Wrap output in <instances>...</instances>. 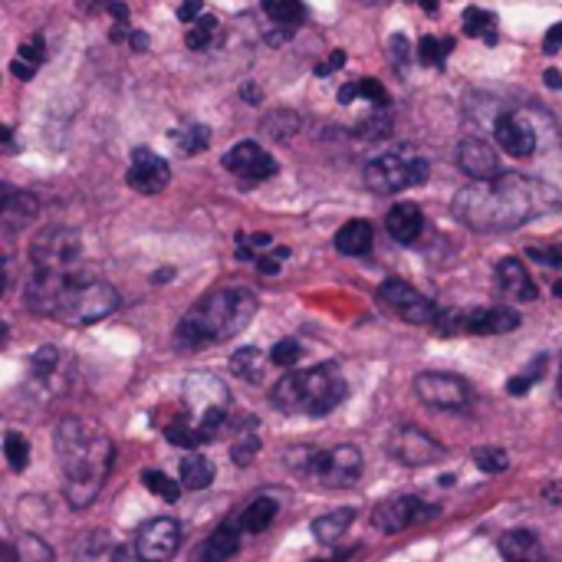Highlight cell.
Returning a JSON list of instances; mask_svg holds the SVG:
<instances>
[{"label":"cell","instance_id":"obj_1","mask_svg":"<svg viewBox=\"0 0 562 562\" xmlns=\"http://www.w3.org/2000/svg\"><path fill=\"white\" fill-rule=\"evenodd\" d=\"M557 207H562L560 191L527 175H497L491 181H474L454 198L458 221L474 231H514Z\"/></svg>","mask_w":562,"mask_h":562},{"label":"cell","instance_id":"obj_2","mask_svg":"<svg viewBox=\"0 0 562 562\" xmlns=\"http://www.w3.org/2000/svg\"><path fill=\"white\" fill-rule=\"evenodd\" d=\"M23 303L36 316H49V319L72 323V326H89L119 310V293L95 277L33 270Z\"/></svg>","mask_w":562,"mask_h":562},{"label":"cell","instance_id":"obj_3","mask_svg":"<svg viewBox=\"0 0 562 562\" xmlns=\"http://www.w3.org/2000/svg\"><path fill=\"white\" fill-rule=\"evenodd\" d=\"M53 448L66 477V501L72 510L89 507L105 487L112 468V441L109 435L86 418H63L53 435Z\"/></svg>","mask_w":562,"mask_h":562},{"label":"cell","instance_id":"obj_4","mask_svg":"<svg viewBox=\"0 0 562 562\" xmlns=\"http://www.w3.org/2000/svg\"><path fill=\"white\" fill-rule=\"evenodd\" d=\"M231 412V392L221 379L207 372H194L181 385L178 408L161 422L165 438L175 448H201L217 438Z\"/></svg>","mask_w":562,"mask_h":562},{"label":"cell","instance_id":"obj_5","mask_svg":"<svg viewBox=\"0 0 562 562\" xmlns=\"http://www.w3.org/2000/svg\"><path fill=\"white\" fill-rule=\"evenodd\" d=\"M257 316V296L244 286H221L201 296L178 323L175 342L181 349H204L234 339Z\"/></svg>","mask_w":562,"mask_h":562},{"label":"cell","instance_id":"obj_6","mask_svg":"<svg viewBox=\"0 0 562 562\" xmlns=\"http://www.w3.org/2000/svg\"><path fill=\"white\" fill-rule=\"evenodd\" d=\"M349 395V385L336 366H313L283 375L273 385V405L283 415H306V418H323L336 412Z\"/></svg>","mask_w":562,"mask_h":562},{"label":"cell","instance_id":"obj_7","mask_svg":"<svg viewBox=\"0 0 562 562\" xmlns=\"http://www.w3.org/2000/svg\"><path fill=\"white\" fill-rule=\"evenodd\" d=\"M286 468L310 487H326V491H346V487L359 484V477L366 471L362 451L356 445L300 448V451L286 454Z\"/></svg>","mask_w":562,"mask_h":562},{"label":"cell","instance_id":"obj_8","mask_svg":"<svg viewBox=\"0 0 562 562\" xmlns=\"http://www.w3.org/2000/svg\"><path fill=\"white\" fill-rule=\"evenodd\" d=\"M520 326V313L510 306H481V310H441L435 329L441 336H501Z\"/></svg>","mask_w":562,"mask_h":562},{"label":"cell","instance_id":"obj_9","mask_svg":"<svg viewBox=\"0 0 562 562\" xmlns=\"http://www.w3.org/2000/svg\"><path fill=\"white\" fill-rule=\"evenodd\" d=\"M428 178V161L418 151H392L366 168V184L379 194H395L415 188Z\"/></svg>","mask_w":562,"mask_h":562},{"label":"cell","instance_id":"obj_10","mask_svg":"<svg viewBox=\"0 0 562 562\" xmlns=\"http://www.w3.org/2000/svg\"><path fill=\"white\" fill-rule=\"evenodd\" d=\"M79 254H82V240L72 227H46L30 244L33 270L72 273V263L79 260Z\"/></svg>","mask_w":562,"mask_h":562},{"label":"cell","instance_id":"obj_11","mask_svg":"<svg viewBox=\"0 0 562 562\" xmlns=\"http://www.w3.org/2000/svg\"><path fill=\"white\" fill-rule=\"evenodd\" d=\"M415 392L425 405L438 408V412H464L474 402L471 385L461 375H448V372H425L415 379Z\"/></svg>","mask_w":562,"mask_h":562},{"label":"cell","instance_id":"obj_12","mask_svg":"<svg viewBox=\"0 0 562 562\" xmlns=\"http://www.w3.org/2000/svg\"><path fill=\"white\" fill-rule=\"evenodd\" d=\"M438 514L435 504L415 497V494H398V497H389L382 501L375 510H372V524L375 530L382 533H402V530H412L425 520H431Z\"/></svg>","mask_w":562,"mask_h":562},{"label":"cell","instance_id":"obj_13","mask_svg":"<svg viewBox=\"0 0 562 562\" xmlns=\"http://www.w3.org/2000/svg\"><path fill=\"white\" fill-rule=\"evenodd\" d=\"M135 557L142 562H168L178 550H181V524L171 517H155L145 520L135 530Z\"/></svg>","mask_w":562,"mask_h":562},{"label":"cell","instance_id":"obj_14","mask_svg":"<svg viewBox=\"0 0 562 562\" xmlns=\"http://www.w3.org/2000/svg\"><path fill=\"white\" fill-rule=\"evenodd\" d=\"M379 300H382L385 310H392L395 316H402L405 323H415V326H435L438 316H441V310H438L428 296H422L415 286L402 283V280L382 283Z\"/></svg>","mask_w":562,"mask_h":562},{"label":"cell","instance_id":"obj_15","mask_svg":"<svg viewBox=\"0 0 562 562\" xmlns=\"http://www.w3.org/2000/svg\"><path fill=\"white\" fill-rule=\"evenodd\" d=\"M389 454L405 464V468H431V464H441L448 458L445 445L438 438H431L428 431L422 428H398L389 441Z\"/></svg>","mask_w":562,"mask_h":562},{"label":"cell","instance_id":"obj_16","mask_svg":"<svg viewBox=\"0 0 562 562\" xmlns=\"http://www.w3.org/2000/svg\"><path fill=\"white\" fill-rule=\"evenodd\" d=\"M125 181H128L138 194H158V191L168 188L171 168H168V161L158 158L151 148H135V151H132V165H128Z\"/></svg>","mask_w":562,"mask_h":562},{"label":"cell","instance_id":"obj_17","mask_svg":"<svg viewBox=\"0 0 562 562\" xmlns=\"http://www.w3.org/2000/svg\"><path fill=\"white\" fill-rule=\"evenodd\" d=\"M224 168L231 175H237L240 181H263L270 175H277V161L270 158V151H263L257 142H240L224 155Z\"/></svg>","mask_w":562,"mask_h":562},{"label":"cell","instance_id":"obj_18","mask_svg":"<svg viewBox=\"0 0 562 562\" xmlns=\"http://www.w3.org/2000/svg\"><path fill=\"white\" fill-rule=\"evenodd\" d=\"M497 142L514 158H533L537 155V145H540L537 142V128L524 115H517V112L497 119Z\"/></svg>","mask_w":562,"mask_h":562},{"label":"cell","instance_id":"obj_19","mask_svg":"<svg viewBox=\"0 0 562 562\" xmlns=\"http://www.w3.org/2000/svg\"><path fill=\"white\" fill-rule=\"evenodd\" d=\"M240 537H244V527H240V517H231V520H224L198 550H194V557L191 562H227L237 557V550H240Z\"/></svg>","mask_w":562,"mask_h":562},{"label":"cell","instance_id":"obj_20","mask_svg":"<svg viewBox=\"0 0 562 562\" xmlns=\"http://www.w3.org/2000/svg\"><path fill=\"white\" fill-rule=\"evenodd\" d=\"M458 165L474 181H491L501 175V158L484 138H464L458 148Z\"/></svg>","mask_w":562,"mask_h":562},{"label":"cell","instance_id":"obj_21","mask_svg":"<svg viewBox=\"0 0 562 562\" xmlns=\"http://www.w3.org/2000/svg\"><path fill=\"white\" fill-rule=\"evenodd\" d=\"M497 286L507 300H517V303H530L537 300V283L530 280L527 267L514 257L501 260L497 263Z\"/></svg>","mask_w":562,"mask_h":562},{"label":"cell","instance_id":"obj_22","mask_svg":"<svg viewBox=\"0 0 562 562\" xmlns=\"http://www.w3.org/2000/svg\"><path fill=\"white\" fill-rule=\"evenodd\" d=\"M504 562H550L543 540L533 530H507L501 537Z\"/></svg>","mask_w":562,"mask_h":562},{"label":"cell","instance_id":"obj_23","mask_svg":"<svg viewBox=\"0 0 562 562\" xmlns=\"http://www.w3.org/2000/svg\"><path fill=\"white\" fill-rule=\"evenodd\" d=\"M385 227L398 244H415L425 231V217L415 204H395L385 217Z\"/></svg>","mask_w":562,"mask_h":562},{"label":"cell","instance_id":"obj_24","mask_svg":"<svg viewBox=\"0 0 562 562\" xmlns=\"http://www.w3.org/2000/svg\"><path fill=\"white\" fill-rule=\"evenodd\" d=\"M3 562H56L53 550L36 533H16L3 543Z\"/></svg>","mask_w":562,"mask_h":562},{"label":"cell","instance_id":"obj_25","mask_svg":"<svg viewBox=\"0 0 562 562\" xmlns=\"http://www.w3.org/2000/svg\"><path fill=\"white\" fill-rule=\"evenodd\" d=\"M336 247L346 257H366L372 250V224L369 221H349L336 234Z\"/></svg>","mask_w":562,"mask_h":562},{"label":"cell","instance_id":"obj_26","mask_svg":"<svg viewBox=\"0 0 562 562\" xmlns=\"http://www.w3.org/2000/svg\"><path fill=\"white\" fill-rule=\"evenodd\" d=\"M356 524V510L352 507H346V510H333V514H326V517H319V520H313V537L319 540V543H326V547H333V543H339L342 537H346V530Z\"/></svg>","mask_w":562,"mask_h":562},{"label":"cell","instance_id":"obj_27","mask_svg":"<svg viewBox=\"0 0 562 562\" xmlns=\"http://www.w3.org/2000/svg\"><path fill=\"white\" fill-rule=\"evenodd\" d=\"M36 198L33 194H26V191H7L3 194V224L10 227V231H16V227H23V224H30L33 217H36Z\"/></svg>","mask_w":562,"mask_h":562},{"label":"cell","instance_id":"obj_28","mask_svg":"<svg viewBox=\"0 0 562 562\" xmlns=\"http://www.w3.org/2000/svg\"><path fill=\"white\" fill-rule=\"evenodd\" d=\"M277 514H280V504H277V497H257L244 514H240V527H244V533H263L273 520H277Z\"/></svg>","mask_w":562,"mask_h":562},{"label":"cell","instance_id":"obj_29","mask_svg":"<svg viewBox=\"0 0 562 562\" xmlns=\"http://www.w3.org/2000/svg\"><path fill=\"white\" fill-rule=\"evenodd\" d=\"M464 33L494 46V43H497V36H501V26H497V16H494L491 10L468 7V10H464Z\"/></svg>","mask_w":562,"mask_h":562},{"label":"cell","instance_id":"obj_30","mask_svg":"<svg viewBox=\"0 0 562 562\" xmlns=\"http://www.w3.org/2000/svg\"><path fill=\"white\" fill-rule=\"evenodd\" d=\"M231 369H234V375L237 379H244V382H250V385H260L263 379H267V359H263V352L260 349H240L234 359H231Z\"/></svg>","mask_w":562,"mask_h":562},{"label":"cell","instance_id":"obj_31","mask_svg":"<svg viewBox=\"0 0 562 562\" xmlns=\"http://www.w3.org/2000/svg\"><path fill=\"white\" fill-rule=\"evenodd\" d=\"M214 481V464L201 454H188L181 461V487L184 491H204Z\"/></svg>","mask_w":562,"mask_h":562},{"label":"cell","instance_id":"obj_32","mask_svg":"<svg viewBox=\"0 0 562 562\" xmlns=\"http://www.w3.org/2000/svg\"><path fill=\"white\" fill-rule=\"evenodd\" d=\"M59 362H63L59 349H53V346H43V349L33 356V362H30V372H33V379H36L40 385L53 389V385L59 382Z\"/></svg>","mask_w":562,"mask_h":562},{"label":"cell","instance_id":"obj_33","mask_svg":"<svg viewBox=\"0 0 562 562\" xmlns=\"http://www.w3.org/2000/svg\"><path fill=\"white\" fill-rule=\"evenodd\" d=\"M260 3H263V13L283 30H293L303 20V0H260Z\"/></svg>","mask_w":562,"mask_h":562},{"label":"cell","instance_id":"obj_34","mask_svg":"<svg viewBox=\"0 0 562 562\" xmlns=\"http://www.w3.org/2000/svg\"><path fill=\"white\" fill-rule=\"evenodd\" d=\"M43 63V36H33L30 43H23L20 46V56L13 59V72L20 76V79H30L33 72H36V66Z\"/></svg>","mask_w":562,"mask_h":562},{"label":"cell","instance_id":"obj_35","mask_svg":"<svg viewBox=\"0 0 562 562\" xmlns=\"http://www.w3.org/2000/svg\"><path fill=\"white\" fill-rule=\"evenodd\" d=\"M3 454H7L10 471L20 474V471H26V464H30V441H26L20 431H10V435L3 438Z\"/></svg>","mask_w":562,"mask_h":562},{"label":"cell","instance_id":"obj_36","mask_svg":"<svg viewBox=\"0 0 562 562\" xmlns=\"http://www.w3.org/2000/svg\"><path fill=\"white\" fill-rule=\"evenodd\" d=\"M142 484L148 487V494H155V497H161V501H168V504H175L178 497H181V484H175L168 474H161V471H145L142 474Z\"/></svg>","mask_w":562,"mask_h":562},{"label":"cell","instance_id":"obj_37","mask_svg":"<svg viewBox=\"0 0 562 562\" xmlns=\"http://www.w3.org/2000/svg\"><path fill=\"white\" fill-rule=\"evenodd\" d=\"M273 247L270 234H237V257L240 260H260Z\"/></svg>","mask_w":562,"mask_h":562},{"label":"cell","instance_id":"obj_38","mask_svg":"<svg viewBox=\"0 0 562 562\" xmlns=\"http://www.w3.org/2000/svg\"><path fill=\"white\" fill-rule=\"evenodd\" d=\"M451 40H438V36H422V43H418V59L422 63H428V66H441L445 59H448V53H451Z\"/></svg>","mask_w":562,"mask_h":562},{"label":"cell","instance_id":"obj_39","mask_svg":"<svg viewBox=\"0 0 562 562\" xmlns=\"http://www.w3.org/2000/svg\"><path fill=\"white\" fill-rule=\"evenodd\" d=\"M214 33H217V20H214V16H198V20L191 23V30H188L184 43H188L191 49H204V46L214 40Z\"/></svg>","mask_w":562,"mask_h":562},{"label":"cell","instance_id":"obj_40","mask_svg":"<svg viewBox=\"0 0 562 562\" xmlns=\"http://www.w3.org/2000/svg\"><path fill=\"white\" fill-rule=\"evenodd\" d=\"M207 142H211V132H207L204 125H194V128H184L181 135H175V145H178L184 155H198V151H204V148H207Z\"/></svg>","mask_w":562,"mask_h":562},{"label":"cell","instance_id":"obj_41","mask_svg":"<svg viewBox=\"0 0 562 562\" xmlns=\"http://www.w3.org/2000/svg\"><path fill=\"white\" fill-rule=\"evenodd\" d=\"M474 464L484 471V474H501V471H507V451H501V448H477L474 451Z\"/></svg>","mask_w":562,"mask_h":562},{"label":"cell","instance_id":"obj_42","mask_svg":"<svg viewBox=\"0 0 562 562\" xmlns=\"http://www.w3.org/2000/svg\"><path fill=\"white\" fill-rule=\"evenodd\" d=\"M257 448H260V438H257V431L250 428V431H244V435H237V441H234V448H231V454H234V464H250L254 461V454H257Z\"/></svg>","mask_w":562,"mask_h":562},{"label":"cell","instance_id":"obj_43","mask_svg":"<svg viewBox=\"0 0 562 562\" xmlns=\"http://www.w3.org/2000/svg\"><path fill=\"white\" fill-rule=\"evenodd\" d=\"M300 356H303V346H300L296 339H283V342H277V346L270 349V362H273V366H296Z\"/></svg>","mask_w":562,"mask_h":562},{"label":"cell","instance_id":"obj_44","mask_svg":"<svg viewBox=\"0 0 562 562\" xmlns=\"http://www.w3.org/2000/svg\"><path fill=\"white\" fill-rule=\"evenodd\" d=\"M356 95H366L369 105H375V109H385L389 105V92L382 89L379 79H359L356 82Z\"/></svg>","mask_w":562,"mask_h":562},{"label":"cell","instance_id":"obj_45","mask_svg":"<svg viewBox=\"0 0 562 562\" xmlns=\"http://www.w3.org/2000/svg\"><path fill=\"white\" fill-rule=\"evenodd\" d=\"M527 254H530V260H537V263H547V267H553V270H562V247H530Z\"/></svg>","mask_w":562,"mask_h":562},{"label":"cell","instance_id":"obj_46","mask_svg":"<svg viewBox=\"0 0 562 562\" xmlns=\"http://www.w3.org/2000/svg\"><path fill=\"white\" fill-rule=\"evenodd\" d=\"M286 257H290V250H286V247H277L270 257L263 254V257L257 260V267H260V273H277V270H280V260H286Z\"/></svg>","mask_w":562,"mask_h":562},{"label":"cell","instance_id":"obj_47","mask_svg":"<svg viewBox=\"0 0 562 562\" xmlns=\"http://www.w3.org/2000/svg\"><path fill=\"white\" fill-rule=\"evenodd\" d=\"M342 66H346V53H342V49H333V56H329L326 63L316 66V76H329V72H336V69H342Z\"/></svg>","mask_w":562,"mask_h":562},{"label":"cell","instance_id":"obj_48","mask_svg":"<svg viewBox=\"0 0 562 562\" xmlns=\"http://www.w3.org/2000/svg\"><path fill=\"white\" fill-rule=\"evenodd\" d=\"M392 63H398V69H405V63H408V40L402 33L392 40Z\"/></svg>","mask_w":562,"mask_h":562},{"label":"cell","instance_id":"obj_49","mask_svg":"<svg viewBox=\"0 0 562 562\" xmlns=\"http://www.w3.org/2000/svg\"><path fill=\"white\" fill-rule=\"evenodd\" d=\"M543 49L553 56V53H562V23H553L550 33L543 36Z\"/></svg>","mask_w":562,"mask_h":562},{"label":"cell","instance_id":"obj_50","mask_svg":"<svg viewBox=\"0 0 562 562\" xmlns=\"http://www.w3.org/2000/svg\"><path fill=\"white\" fill-rule=\"evenodd\" d=\"M198 13H201V0H184V3L178 7V16H181L184 23L198 20Z\"/></svg>","mask_w":562,"mask_h":562},{"label":"cell","instance_id":"obj_51","mask_svg":"<svg viewBox=\"0 0 562 562\" xmlns=\"http://www.w3.org/2000/svg\"><path fill=\"white\" fill-rule=\"evenodd\" d=\"M533 379H537V372H533V375H517V379L510 382V395H524V392H530V389H533Z\"/></svg>","mask_w":562,"mask_h":562},{"label":"cell","instance_id":"obj_52","mask_svg":"<svg viewBox=\"0 0 562 562\" xmlns=\"http://www.w3.org/2000/svg\"><path fill=\"white\" fill-rule=\"evenodd\" d=\"M356 553H359V550H346V553H333L329 560H316V562H349Z\"/></svg>","mask_w":562,"mask_h":562},{"label":"cell","instance_id":"obj_53","mask_svg":"<svg viewBox=\"0 0 562 562\" xmlns=\"http://www.w3.org/2000/svg\"><path fill=\"white\" fill-rule=\"evenodd\" d=\"M547 86H553V89H562V76L557 72V69H550V72H547Z\"/></svg>","mask_w":562,"mask_h":562},{"label":"cell","instance_id":"obj_54","mask_svg":"<svg viewBox=\"0 0 562 562\" xmlns=\"http://www.w3.org/2000/svg\"><path fill=\"white\" fill-rule=\"evenodd\" d=\"M76 7H82V10H95V7H99V0H76Z\"/></svg>","mask_w":562,"mask_h":562},{"label":"cell","instance_id":"obj_55","mask_svg":"<svg viewBox=\"0 0 562 562\" xmlns=\"http://www.w3.org/2000/svg\"><path fill=\"white\" fill-rule=\"evenodd\" d=\"M362 3H385V0H362Z\"/></svg>","mask_w":562,"mask_h":562},{"label":"cell","instance_id":"obj_56","mask_svg":"<svg viewBox=\"0 0 562 562\" xmlns=\"http://www.w3.org/2000/svg\"><path fill=\"white\" fill-rule=\"evenodd\" d=\"M560 398H562V372H560Z\"/></svg>","mask_w":562,"mask_h":562}]
</instances>
